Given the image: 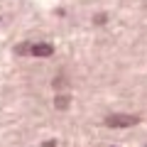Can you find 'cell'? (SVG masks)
I'll return each mask as SVG.
<instances>
[{
	"instance_id": "1",
	"label": "cell",
	"mask_w": 147,
	"mask_h": 147,
	"mask_svg": "<svg viewBox=\"0 0 147 147\" xmlns=\"http://www.w3.org/2000/svg\"><path fill=\"white\" fill-rule=\"evenodd\" d=\"M140 118L137 115H125V113H118V115H108L105 118V125L108 127H130V125H137Z\"/></svg>"
},
{
	"instance_id": "3",
	"label": "cell",
	"mask_w": 147,
	"mask_h": 147,
	"mask_svg": "<svg viewBox=\"0 0 147 147\" xmlns=\"http://www.w3.org/2000/svg\"><path fill=\"white\" fill-rule=\"evenodd\" d=\"M69 105V96H57V108H66Z\"/></svg>"
},
{
	"instance_id": "2",
	"label": "cell",
	"mask_w": 147,
	"mask_h": 147,
	"mask_svg": "<svg viewBox=\"0 0 147 147\" xmlns=\"http://www.w3.org/2000/svg\"><path fill=\"white\" fill-rule=\"evenodd\" d=\"M32 54H34V57H49V54H54V47L52 44H32V49H30Z\"/></svg>"
}]
</instances>
